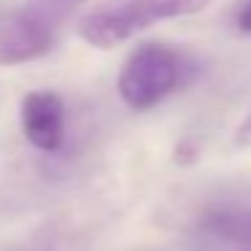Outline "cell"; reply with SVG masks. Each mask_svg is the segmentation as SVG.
Listing matches in <instances>:
<instances>
[{
    "label": "cell",
    "instance_id": "obj_3",
    "mask_svg": "<svg viewBox=\"0 0 251 251\" xmlns=\"http://www.w3.org/2000/svg\"><path fill=\"white\" fill-rule=\"evenodd\" d=\"M65 6L38 0L14 11L0 25V65H22L38 60L57 44Z\"/></svg>",
    "mask_w": 251,
    "mask_h": 251
},
{
    "label": "cell",
    "instance_id": "obj_7",
    "mask_svg": "<svg viewBox=\"0 0 251 251\" xmlns=\"http://www.w3.org/2000/svg\"><path fill=\"white\" fill-rule=\"evenodd\" d=\"M235 146L238 149H251V111H249V116L240 122L238 130H235Z\"/></svg>",
    "mask_w": 251,
    "mask_h": 251
},
{
    "label": "cell",
    "instance_id": "obj_8",
    "mask_svg": "<svg viewBox=\"0 0 251 251\" xmlns=\"http://www.w3.org/2000/svg\"><path fill=\"white\" fill-rule=\"evenodd\" d=\"M65 3H78V0H65Z\"/></svg>",
    "mask_w": 251,
    "mask_h": 251
},
{
    "label": "cell",
    "instance_id": "obj_5",
    "mask_svg": "<svg viewBox=\"0 0 251 251\" xmlns=\"http://www.w3.org/2000/svg\"><path fill=\"white\" fill-rule=\"evenodd\" d=\"M202 229L240 249H251V208H219L202 222Z\"/></svg>",
    "mask_w": 251,
    "mask_h": 251
},
{
    "label": "cell",
    "instance_id": "obj_6",
    "mask_svg": "<svg viewBox=\"0 0 251 251\" xmlns=\"http://www.w3.org/2000/svg\"><path fill=\"white\" fill-rule=\"evenodd\" d=\"M235 27L243 35H251V0H243L235 11Z\"/></svg>",
    "mask_w": 251,
    "mask_h": 251
},
{
    "label": "cell",
    "instance_id": "obj_1",
    "mask_svg": "<svg viewBox=\"0 0 251 251\" xmlns=\"http://www.w3.org/2000/svg\"><path fill=\"white\" fill-rule=\"evenodd\" d=\"M200 65L168 44H141L119 73V98L132 111H149L195 81Z\"/></svg>",
    "mask_w": 251,
    "mask_h": 251
},
{
    "label": "cell",
    "instance_id": "obj_9",
    "mask_svg": "<svg viewBox=\"0 0 251 251\" xmlns=\"http://www.w3.org/2000/svg\"><path fill=\"white\" fill-rule=\"evenodd\" d=\"M243 251H251V249H243Z\"/></svg>",
    "mask_w": 251,
    "mask_h": 251
},
{
    "label": "cell",
    "instance_id": "obj_2",
    "mask_svg": "<svg viewBox=\"0 0 251 251\" xmlns=\"http://www.w3.org/2000/svg\"><path fill=\"white\" fill-rule=\"evenodd\" d=\"M211 0H105L78 19V35L98 49H114L165 19L200 14Z\"/></svg>",
    "mask_w": 251,
    "mask_h": 251
},
{
    "label": "cell",
    "instance_id": "obj_4",
    "mask_svg": "<svg viewBox=\"0 0 251 251\" xmlns=\"http://www.w3.org/2000/svg\"><path fill=\"white\" fill-rule=\"evenodd\" d=\"M25 138L41 151H57L65 138V103L51 89L25 95L22 100Z\"/></svg>",
    "mask_w": 251,
    "mask_h": 251
}]
</instances>
